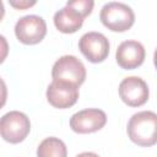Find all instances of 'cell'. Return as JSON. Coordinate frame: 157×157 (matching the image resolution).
I'll return each instance as SVG.
<instances>
[{
  "instance_id": "obj_9",
  "label": "cell",
  "mask_w": 157,
  "mask_h": 157,
  "mask_svg": "<svg viewBox=\"0 0 157 157\" xmlns=\"http://www.w3.org/2000/svg\"><path fill=\"white\" fill-rule=\"evenodd\" d=\"M78 98V87L64 82L53 80L47 88V99L48 102L59 109H65L72 107Z\"/></svg>"
},
{
  "instance_id": "obj_18",
  "label": "cell",
  "mask_w": 157,
  "mask_h": 157,
  "mask_svg": "<svg viewBox=\"0 0 157 157\" xmlns=\"http://www.w3.org/2000/svg\"><path fill=\"white\" fill-rule=\"evenodd\" d=\"M4 15H5V7H4V4H2V1L0 0V21L2 20Z\"/></svg>"
},
{
  "instance_id": "obj_6",
  "label": "cell",
  "mask_w": 157,
  "mask_h": 157,
  "mask_svg": "<svg viewBox=\"0 0 157 157\" xmlns=\"http://www.w3.org/2000/svg\"><path fill=\"white\" fill-rule=\"evenodd\" d=\"M78 49L91 63H102L109 54V42L99 32H87L78 40Z\"/></svg>"
},
{
  "instance_id": "obj_7",
  "label": "cell",
  "mask_w": 157,
  "mask_h": 157,
  "mask_svg": "<svg viewBox=\"0 0 157 157\" xmlns=\"http://www.w3.org/2000/svg\"><path fill=\"white\" fill-rule=\"evenodd\" d=\"M119 96L129 107H140L147 102L150 91L147 83L141 77L129 76L120 82Z\"/></svg>"
},
{
  "instance_id": "obj_13",
  "label": "cell",
  "mask_w": 157,
  "mask_h": 157,
  "mask_svg": "<svg viewBox=\"0 0 157 157\" xmlns=\"http://www.w3.org/2000/svg\"><path fill=\"white\" fill-rule=\"evenodd\" d=\"M66 5L78 11L83 17H87L92 12L94 2L92 0H72V1H67Z\"/></svg>"
},
{
  "instance_id": "obj_17",
  "label": "cell",
  "mask_w": 157,
  "mask_h": 157,
  "mask_svg": "<svg viewBox=\"0 0 157 157\" xmlns=\"http://www.w3.org/2000/svg\"><path fill=\"white\" fill-rule=\"evenodd\" d=\"M76 157H99V156L94 152H82V153L77 155Z\"/></svg>"
},
{
  "instance_id": "obj_14",
  "label": "cell",
  "mask_w": 157,
  "mask_h": 157,
  "mask_svg": "<svg viewBox=\"0 0 157 157\" xmlns=\"http://www.w3.org/2000/svg\"><path fill=\"white\" fill-rule=\"evenodd\" d=\"M9 54V44H7V40L4 36L0 34V64L4 63V60L6 59Z\"/></svg>"
},
{
  "instance_id": "obj_12",
  "label": "cell",
  "mask_w": 157,
  "mask_h": 157,
  "mask_svg": "<svg viewBox=\"0 0 157 157\" xmlns=\"http://www.w3.org/2000/svg\"><path fill=\"white\" fill-rule=\"evenodd\" d=\"M67 148L64 141L58 137H47L44 139L38 148L37 157H66Z\"/></svg>"
},
{
  "instance_id": "obj_3",
  "label": "cell",
  "mask_w": 157,
  "mask_h": 157,
  "mask_svg": "<svg viewBox=\"0 0 157 157\" xmlns=\"http://www.w3.org/2000/svg\"><path fill=\"white\" fill-rule=\"evenodd\" d=\"M29 118L22 112L11 110L0 118V136L10 144L23 141L29 134Z\"/></svg>"
},
{
  "instance_id": "obj_16",
  "label": "cell",
  "mask_w": 157,
  "mask_h": 157,
  "mask_svg": "<svg viewBox=\"0 0 157 157\" xmlns=\"http://www.w3.org/2000/svg\"><path fill=\"white\" fill-rule=\"evenodd\" d=\"M6 99H7V87L5 81L0 77V109L5 105Z\"/></svg>"
},
{
  "instance_id": "obj_5",
  "label": "cell",
  "mask_w": 157,
  "mask_h": 157,
  "mask_svg": "<svg viewBox=\"0 0 157 157\" xmlns=\"http://www.w3.org/2000/svg\"><path fill=\"white\" fill-rule=\"evenodd\" d=\"M15 34L23 44H37L47 34V23L37 15L23 16L15 25Z\"/></svg>"
},
{
  "instance_id": "obj_1",
  "label": "cell",
  "mask_w": 157,
  "mask_h": 157,
  "mask_svg": "<svg viewBox=\"0 0 157 157\" xmlns=\"http://www.w3.org/2000/svg\"><path fill=\"white\" fill-rule=\"evenodd\" d=\"M157 114L151 110L135 113L128 123L130 140L142 147L153 146L157 141Z\"/></svg>"
},
{
  "instance_id": "obj_10",
  "label": "cell",
  "mask_w": 157,
  "mask_h": 157,
  "mask_svg": "<svg viewBox=\"0 0 157 157\" xmlns=\"http://www.w3.org/2000/svg\"><path fill=\"white\" fill-rule=\"evenodd\" d=\"M145 48L137 40L123 42L115 53L118 65L124 70H132L142 65L145 60Z\"/></svg>"
},
{
  "instance_id": "obj_8",
  "label": "cell",
  "mask_w": 157,
  "mask_h": 157,
  "mask_svg": "<svg viewBox=\"0 0 157 157\" xmlns=\"http://www.w3.org/2000/svg\"><path fill=\"white\" fill-rule=\"evenodd\" d=\"M107 123V115L97 108H88L75 113L70 118V128L77 134H90L101 130Z\"/></svg>"
},
{
  "instance_id": "obj_15",
  "label": "cell",
  "mask_w": 157,
  "mask_h": 157,
  "mask_svg": "<svg viewBox=\"0 0 157 157\" xmlns=\"http://www.w3.org/2000/svg\"><path fill=\"white\" fill-rule=\"evenodd\" d=\"M10 5L17 10H23V9H28L33 5H36V1H28V0H18V1H13L11 0L10 1Z\"/></svg>"
},
{
  "instance_id": "obj_4",
  "label": "cell",
  "mask_w": 157,
  "mask_h": 157,
  "mask_svg": "<svg viewBox=\"0 0 157 157\" xmlns=\"http://www.w3.org/2000/svg\"><path fill=\"white\" fill-rule=\"evenodd\" d=\"M52 77L55 81H64L75 86H81L86 78V69L80 59L74 55L59 58L52 70Z\"/></svg>"
},
{
  "instance_id": "obj_11",
  "label": "cell",
  "mask_w": 157,
  "mask_h": 157,
  "mask_svg": "<svg viewBox=\"0 0 157 157\" xmlns=\"http://www.w3.org/2000/svg\"><path fill=\"white\" fill-rule=\"evenodd\" d=\"M83 16L72 9L71 6L65 5L63 9L55 12L54 25L63 33H74L78 31L83 23Z\"/></svg>"
},
{
  "instance_id": "obj_2",
  "label": "cell",
  "mask_w": 157,
  "mask_h": 157,
  "mask_svg": "<svg viewBox=\"0 0 157 157\" xmlns=\"http://www.w3.org/2000/svg\"><path fill=\"white\" fill-rule=\"evenodd\" d=\"M99 18L108 29L114 32H125L135 22V15L131 7L117 1L105 4L101 10Z\"/></svg>"
}]
</instances>
